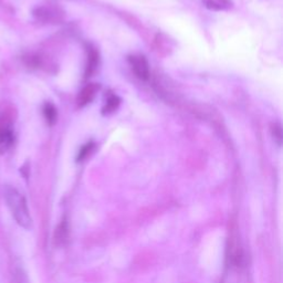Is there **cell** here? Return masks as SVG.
Returning <instances> with one entry per match:
<instances>
[{"label": "cell", "instance_id": "6da1fadb", "mask_svg": "<svg viewBox=\"0 0 283 283\" xmlns=\"http://www.w3.org/2000/svg\"><path fill=\"white\" fill-rule=\"evenodd\" d=\"M4 197L18 225L25 229H30L32 227V218L25 196L15 187L7 185L4 187Z\"/></svg>", "mask_w": 283, "mask_h": 283}, {"label": "cell", "instance_id": "7a4b0ae2", "mask_svg": "<svg viewBox=\"0 0 283 283\" xmlns=\"http://www.w3.org/2000/svg\"><path fill=\"white\" fill-rule=\"evenodd\" d=\"M128 62L131 64L132 70L134 71L135 75L140 80H149L151 71H150V64L149 61L146 60L144 56L136 55L128 57Z\"/></svg>", "mask_w": 283, "mask_h": 283}, {"label": "cell", "instance_id": "3957f363", "mask_svg": "<svg viewBox=\"0 0 283 283\" xmlns=\"http://www.w3.org/2000/svg\"><path fill=\"white\" fill-rule=\"evenodd\" d=\"M100 90V85L96 84V83H90L85 85L82 90L80 91L79 96H78V105L79 106H85L88 103H91L94 98H96L97 93Z\"/></svg>", "mask_w": 283, "mask_h": 283}, {"label": "cell", "instance_id": "277c9868", "mask_svg": "<svg viewBox=\"0 0 283 283\" xmlns=\"http://www.w3.org/2000/svg\"><path fill=\"white\" fill-rule=\"evenodd\" d=\"M14 143V135L9 128L0 129V154L7 152Z\"/></svg>", "mask_w": 283, "mask_h": 283}, {"label": "cell", "instance_id": "5b68a950", "mask_svg": "<svg viewBox=\"0 0 283 283\" xmlns=\"http://www.w3.org/2000/svg\"><path fill=\"white\" fill-rule=\"evenodd\" d=\"M120 103H121V99L119 97L115 96V94H109L108 98H106L105 105L102 109V113L103 114L113 113V112L119 108Z\"/></svg>", "mask_w": 283, "mask_h": 283}, {"label": "cell", "instance_id": "8992f818", "mask_svg": "<svg viewBox=\"0 0 283 283\" xmlns=\"http://www.w3.org/2000/svg\"><path fill=\"white\" fill-rule=\"evenodd\" d=\"M11 278H13V283H28L26 272L23 268H21L20 263L14 262L11 267Z\"/></svg>", "mask_w": 283, "mask_h": 283}, {"label": "cell", "instance_id": "52a82bcc", "mask_svg": "<svg viewBox=\"0 0 283 283\" xmlns=\"http://www.w3.org/2000/svg\"><path fill=\"white\" fill-rule=\"evenodd\" d=\"M205 6L211 10H225L231 7L230 0H204Z\"/></svg>", "mask_w": 283, "mask_h": 283}, {"label": "cell", "instance_id": "ba28073f", "mask_svg": "<svg viewBox=\"0 0 283 283\" xmlns=\"http://www.w3.org/2000/svg\"><path fill=\"white\" fill-rule=\"evenodd\" d=\"M87 66H86V76H90L92 73H93V71L96 70L97 66H98V62H99V55H98V52L94 50V49H91L90 52H88V57H87Z\"/></svg>", "mask_w": 283, "mask_h": 283}, {"label": "cell", "instance_id": "9c48e42d", "mask_svg": "<svg viewBox=\"0 0 283 283\" xmlns=\"http://www.w3.org/2000/svg\"><path fill=\"white\" fill-rule=\"evenodd\" d=\"M43 115L45 117L46 122H48L50 125H52V124L55 123L57 120V110L55 106L50 103H46L43 106Z\"/></svg>", "mask_w": 283, "mask_h": 283}, {"label": "cell", "instance_id": "30bf717a", "mask_svg": "<svg viewBox=\"0 0 283 283\" xmlns=\"http://www.w3.org/2000/svg\"><path fill=\"white\" fill-rule=\"evenodd\" d=\"M68 237V227L66 222H61L60 226L57 228L56 231V241L57 243L63 244V241Z\"/></svg>", "mask_w": 283, "mask_h": 283}, {"label": "cell", "instance_id": "8fae6325", "mask_svg": "<svg viewBox=\"0 0 283 283\" xmlns=\"http://www.w3.org/2000/svg\"><path fill=\"white\" fill-rule=\"evenodd\" d=\"M93 149H94V143H92V142L85 144L84 146H82V149L79 152V155H78V158H76V161H78V162L84 161V159L91 154V152H92Z\"/></svg>", "mask_w": 283, "mask_h": 283}, {"label": "cell", "instance_id": "7c38bea8", "mask_svg": "<svg viewBox=\"0 0 283 283\" xmlns=\"http://www.w3.org/2000/svg\"><path fill=\"white\" fill-rule=\"evenodd\" d=\"M271 131H272V135H273V138L276 140V143L279 145H281V140H282V129L280 124H273L272 128H271Z\"/></svg>", "mask_w": 283, "mask_h": 283}]
</instances>
